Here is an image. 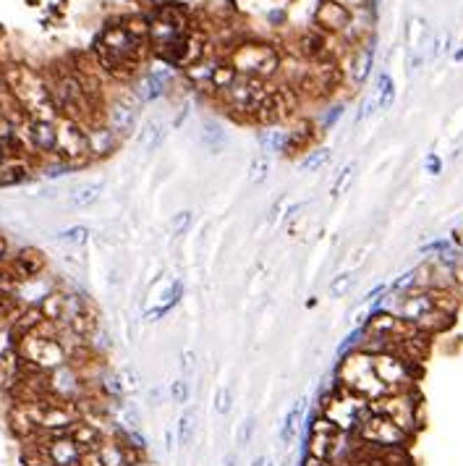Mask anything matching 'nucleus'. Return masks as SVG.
Wrapping results in <instances>:
<instances>
[{
    "mask_svg": "<svg viewBox=\"0 0 463 466\" xmlns=\"http://www.w3.org/2000/svg\"><path fill=\"white\" fill-rule=\"evenodd\" d=\"M336 383L348 388V390H354V393H359V396H364L366 401H377V398H382L390 393V390L382 385V380L377 377L372 354H369V351H361V348L345 351L343 359L338 362Z\"/></svg>",
    "mask_w": 463,
    "mask_h": 466,
    "instance_id": "obj_1",
    "label": "nucleus"
},
{
    "mask_svg": "<svg viewBox=\"0 0 463 466\" xmlns=\"http://www.w3.org/2000/svg\"><path fill=\"white\" fill-rule=\"evenodd\" d=\"M319 414L330 419L338 427V432L356 435L361 422L372 414V401H366L364 396H359V393L336 383L330 388V393L319 398Z\"/></svg>",
    "mask_w": 463,
    "mask_h": 466,
    "instance_id": "obj_2",
    "label": "nucleus"
},
{
    "mask_svg": "<svg viewBox=\"0 0 463 466\" xmlns=\"http://www.w3.org/2000/svg\"><path fill=\"white\" fill-rule=\"evenodd\" d=\"M372 411L390 417L398 427H403L408 435H416L422 427V401H419L416 388L377 398V401H372Z\"/></svg>",
    "mask_w": 463,
    "mask_h": 466,
    "instance_id": "obj_3",
    "label": "nucleus"
},
{
    "mask_svg": "<svg viewBox=\"0 0 463 466\" xmlns=\"http://www.w3.org/2000/svg\"><path fill=\"white\" fill-rule=\"evenodd\" d=\"M230 63L236 66L238 74L244 76H256V79H270L280 66L277 53L270 45L259 42H241L238 48L230 50Z\"/></svg>",
    "mask_w": 463,
    "mask_h": 466,
    "instance_id": "obj_4",
    "label": "nucleus"
},
{
    "mask_svg": "<svg viewBox=\"0 0 463 466\" xmlns=\"http://www.w3.org/2000/svg\"><path fill=\"white\" fill-rule=\"evenodd\" d=\"M356 437L361 443L377 448H408V443L414 440V435H408L403 427H398L390 417L372 411L369 417L361 422V427L356 430Z\"/></svg>",
    "mask_w": 463,
    "mask_h": 466,
    "instance_id": "obj_5",
    "label": "nucleus"
},
{
    "mask_svg": "<svg viewBox=\"0 0 463 466\" xmlns=\"http://www.w3.org/2000/svg\"><path fill=\"white\" fill-rule=\"evenodd\" d=\"M375 359V372L382 380V385L390 393H401V390H414L416 377H419V367L406 362L403 357H398L393 351H382V354H372Z\"/></svg>",
    "mask_w": 463,
    "mask_h": 466,
    "instance_id": "obj_6",
    "label": "nucleus"
},
{
    "mask_svg": "<svg viewBox=\"0 0 463 466\" xmlns=\"http://www.w3.org/2000/svg\"><path fill=\"white\" fill-rule=\"evenodd\" d=\"M21 357L37 369H55L66 362V348L60 346L58 336H45L32 330L21 338Z\"/></svg>",
    "mask_w": 463,
    "mask_h": 466,
    "instance_id": "obj_7",
    "label": "nucleus"
},
{
    "mask_svg": "<svg viewBox=\"0 0 463 466\" xmlns=\"http://www.w3.org/2000/svg\"><path fill=\"white\" fill-rule=\"evenodd\" d=\"M60 163L66 165H81L89 158V131L76 123V118L63 121L58 126V147H55Z\"/></svg>",
    "mask_w": 463,
    "mask_h": 466,
    "instance_id": "obj_8",
    "label": "nucleus"
},
{
    "mask_svg": "<svg viewBox=\"0 0 463 466\" xmlns=\"http://www.w3.org/2000/svg\"><path fill=\"white\" fill-rule=\"evenodd\" d=\"M315 24L322 32H330V34H340V32H348L351 24H354V11L348 8L340 0H322L315 11Z\"/></svg>",
    "mask_w": 463,
    "mask_h": 466,
    "instance_id": "obj_9",
    "label": "nucleus"
},
{
    "mask_svg": "<svg viewBox=\"0 0 463 466\" xmlns=\"http://www.w3.org/2000/svg\"><path fill=\"white\" fill-rule=\"evenodd\" d=\"M27 137H29V144L37 152H55V147H58V126H55V121L32 118L29 126H27Z\"/></svg>",
    "mask_w": 463,
    "mask_h": 466,
    "instance_id": "obj_10",
    "label": "nucleus"
},
{
    "mask_svg": "<svg viewBox=\"0 0 463 466\" xmlns=\"http://www.w3.org/2000/svg\"><path fill=\"white\" fill-rule=\"evenodd\" d=\"M170 69H155V71H147L144 76H141V81H139V90H137V97L141 100V102H149V100H158L163 92H165V87H168L170 81Z\"/></svg>",
    "mask_w": 463,
    "mask_h": 466,
    "instance_id": "obj_11",
    "label": "nucleus"
},
{
    "mask_svg": "<svg viewBox=\"0 0 463 466\" xmlns=\"http://www.w3.org/2000/svg\"><path fill=\"white\" fill-rule=\"evenodd\" d=\"M108 126L116 131L118 137H126L128 131L137 126V110H134V105H128V102H116V105L110 108Z\"/></svg>",
    "mask_w": 463,
    "mask_h": 466,
    "instance_id": "obj_12",
    "label": "nucleus"
},
{
    "mask_svg": "<svg viewBox=\"0 0 463 466\" xmlns=\"http://www.w3.org/2000/svg\"><path fill=\"white\" fill-rule=\"evenodd\" d=\"M118 144V134L110 129V126H95L89 131V155L92 158H102L110 155Z\"/></svg>",
    "mask_w": 463,
    "mask_h": 466,
    "instance_id": "obj_13",
    "label": "nucleus"
},
{
    "mask_svg": "<svg viewBox=\"0 0 463 466\" xmlns=\"http://www.w3.org/2000/svg\"><path fill=\"white\" fill-rule=\"evenodd\" d=\"M11 268L16 270V275H19L21 280H29V278H34L37 273H42V268H45V257H42L37 249H21L19 257L13 259Z\"/></svg>",
    "mask_w": 463,
    "mask_h": 466,
    "instance_id": "obj_14",
    "label": "nucleus"
},
{
    "mask_svg": "<svg viewBox=\"0 0 463 466\" xmlns=\"http://www.w3.org/2000/svg\"><path fill=\"white\" fill-rule=\"evenodd\" d=\"M238 74L236 66L230 63V60H217L215 66V74H212V81H209V87H212V92H217V95H223V92H228L233 84L238 81Z\"/></svg>",
    "mask_w": 463,
    "mask_h": 466,
    "instance_id": "obj_15",
    "label": "nucleus"
},
{
    "mask_svg": "<svg viewBox=\"0 0 463 466\" xmlns=\"http://www.w3.org/2000/svg\"><path fill=\"white\" fill-rule=\"evenodd\" d=\"M312 142H315V137H312V129H309V126H298V129L293 131H286L283 155H288V158L301 155V152H306V149L312 147Z\"/></svg>",
    "mask_w": 463,
    "mask_h": 466,
    "instance_id": "obj_16",
    "label": "nucleus"
},
{
    "mask_svg": "<svg viewBox=\"0 0 463 466\" xmlns=\"http://www.w3.org/2000/svg\"><path fill=\"white\" fill-rule=\"evenodd\" d=\"M202 142H205V147H207L212 155H217L220 149L226 147L228 137H226V129L220 126V121L207 118L202 123Z\"/></svg>",
    "mask_w": 463,
    "mask_h": 466,
    "instance_id": "obj_17",
    "label": "nucleus"
},
{
    "mask_svg": "<svg viewBox=\"0 0 463 466\" xmlns=\"http://www.w3.org/2000/svg\"><path fill=\"white\" fill-rule=\"evenodd\" d=\"M194 435H197V409L188 406L184 409V414L178 419V446L188 448L191 440H194Z\"/></svg>",
    "mask_w": 463,
    "mask_h": 466,
    "instance_id": "obj_18",
    "label": "nucleus"
},
{
    "mask_svg": "<svg viewBox=\"0 0 463 466\" xmlns=\"http://www.w3.org/2000/svg\"><path fill=\"white\" fill-rule=\"evenodd\" d=\"M372 63H375V48L364 45V48L359 50V55L354 60V69H351V76H354L356 84H364L369 71H372Z\"/></svg>",
    "mask_w": 463,
    "mask_h": 466,
    "instance_id": "obj_19",
    "label": "nucleus"
},
{
    "mask_svg": "<svg viewBox=\"0 0 463 466\" xmlns=\"http://www.w3.org/2000/svg\"><path fill=\"white\" fill-rule=\"evenodd\" d=\"M99 191H102V184H81L71 191V207H89V205H95L99 199Z\"/></svg>",
    "mask_w": 463,
    "mask_h": 466,
    "instance_id": "obj_20",
    "label": "nucleus"
},
{
    "mask_svg": "<svg viewBox=\"0 0 463 466\" xmlns=\"http://www.w3.org/2000/svg\"><path fill=\"white\" fill-rule=\"evenodd\" d=\"M215 66H217V60H199V63H194V66L186 69V79H191L197 87H205V84L212 81Z\"/></svg>",
    "mask_w": 463,
    "mask_h": 466,
    "instance_id": "obj_21",
    "label": "nucleus"
},
{
    "mask_svg": "<svg viewBox=\"0 0 463 466\" xmlns=\"http://www.w3.org/2000/svg\"><path fill=\"white\" fill-rule=\"evenodd\" d=\"M301 411H304V398H298L291 411L286 414V422H283V430H280V440H283V446H288L296 435V427H298V419H301Z\"/></svg>",
    "mask_w": 463,
    "mask_h": 466,
    "instance_id": "obj_22",
    "label": "nucleus"
},
{
    "mask_svg": "<svg viewBox=\"0 0 463 466\" xmlns=\"http://www.w3.org/2000/svg\"><path fill=\"white\" fill-rule=\"evenodd\" d=\"M160 137H163V131H160L158 121H149V123H144V126H141V131H139V137H137L139 149H144V152L155 149L160 144Z\"/></svg>",
    "mask_w": 463,
    "mask_h": 466,
    "instance_id": "obj_23",
    "label": "nucleus"
},
{
    "mask_svg": "<svg viewBox=\"0 0 463 466\" xmlns=\"http://www.w3.org/2000/svg\"><path fill=\"white\" fill-rule=\"evenodd\" d=\"M375 97H377V105H380V108H387V105H393V100H395V84H393V79H390L387 74H380V79H377Z\"/></svg>",
    "mask_w": 463,
    "mask_h": 466,
    "instance_id": "obj_24",
    "label": "nucleus"
},
{
    "mask_svg": "<svg viewBox=\"0 0 463 466\" xmlns=\"http://www.w3.org/2000/svg\"><path fill=\"white\" fill-rule=\"evenodd\" d=\"M267 173H270V158L267 155H256L251 160V168H249V186H256V184H262L267 179Z\"/></svg>",
    "mask_w": 463,
    "mask_h": 466,
    "instance_id": "obj_25",
    "label": "nucleus"
},
{
    "mask_svg": "<svg viewBox=\"0 0 463 466\" xmlns=\"http://www.w3.org/2000/svg\"><path fill=\"white\" fill-rule=\"evenodd\" d=\"M354 286V275L351 273H340L336 278H330V286H327V294L333 299H343L348 291Z\"/></svg>",
    "mask_w": 463,
    "mask_h": 466,
    "instance_id": "obj_26",
    "label": "nucleus"
},
{
    "mask_svg": "<svg viewBox=\"0 0 463 466\" xmlns=\"http://www.w3.org/2000/svg\"><path fill=\"white\" fill-rule=\"evenodd\" d=\"M327 158H330V149H312V152H306L298 165L301 170H319L327 163Z\"/></svg>",
    "mask_w": 463,
    "mask_h": 466,
    "instance_id": "obj_27",
    "label": "nucleus"
},
{
    "mask_svg": "<svg viewBox=\"0 0 463 466\" xmlns=\"http://www.w3.org/2000/svg\"><path fill=\"white\" fill-rule=\"evenodd\" d=\"M351 179H354V165H345V168L338 170L336 181H333V189H330V197H340L345 191V186L351 184Z\"/></svg>",
    "mask_w": 463,
    "mask_h": 466,
    "instance_id": "obj_28",
    "label": "nucleus"
},
{
    "mask_svg": "<svg viewBox=\"0 0 463 466\" xmlns=\"http://www.w3.org/2000/svg\"><path fill=\"white\" fill-rule=\"evenodd\" d=\"M429 45H432V53H429V55H432V58H440L443 53H448V50H450V32H448V29L437 32Z\"/></svg>",
    "mask_w": 463,
    "mask_h": 466,
    "instance_id": "obj_29",
    "label": "nucleus"
},
{
    "mask_svg": "<svg viewBox=\"0 0 463 466\" xmlns=\"http://www.w3.org/2000/svg\"><path fill=\"white\" fill-rule=\"evenodd\" d=\"M87 236H89V231L84 228V226H74V228L60 231V233H58L60 241H69V244H84V241H87Z\"/></svg>",
    "mask_w": 463,
    "mask_h": 466,
    "instance_id": "obj_30",
    "label": "nucleus"
},
{
    "mask_svg": "<svg viewBox=\"0 0 463 466\" xmlns=\"http://www.w3.org/2000/svg\"><path fill=\"white\" fill-rule=\"evenodd\" d=\"M118 383H120V390H123V393H134V390L139 388V375L131 367H126L123 372H120Z\"/></svg>",
    "mask_w": 463,
    "mask_h": 466,
    "instance_id": "obj_31",
    "label": "nucleus"
},
{
    "mask_svg": "<svg viewBox=\"0 0 463 466\" xmlns=\"http://www.w3.org/2000/svg\"><path fill=\"white\" fill-rule=\"evenodd\" d=\"M215 411H217V414H223V417H226L228 411H230V390H228V388H217V393H215Z\"/></svg>",
    "mask_w": 463,
    "mask_h": 466,
    "instance_id": "obj_32",
    "label": "nucleus"
},
{
    "mask_svg": "<svg viewBox=\"0 0 463 466\" xmlns=\"http://www.w3.org/2000/svg\"><path fill=\"white\" fill-rule=\"evenodd\" d=\"M170 396H173V401L176 404H186L188 401V380H176L173 385H170Z\"/></svg>",
    "mask_w": 463,
    "mask_h": 466,
    "instance_id": "obj_33",
    "label": "nucleus"
},
{
    "mask_svg": "<svg viewBox=\"0 0 463 466\" xmlns=\"http://www.w3.org/2000/svg\"><path fill=\"white\" fill-rule=\"evenodd\" d=\"M194 369H197V354L194 351H184L181 354V372H184V380L194 375Z\"/></svg>",
    "mask_w": 463,
    "mask_h": 466,
    "instance_id": "obj_34",
    "label": "nucleus"
},
{
    "mask_svg": "<svg viewBox=\"0 0 463 466\" xmlns=\"http://www.w3.org/2000/svg\"><path fill=\"white\" fill-rule=\"evenodd\" d=\"M251 432H254V417L244 419V427H241L238 443H241V446H249V440H251Z\"/></svg>",
    "mask_w": 463,
    "mask_h": 466,
    "instance_id": "obj_35",
    "label": "nucleus"
},
{
    "mask_svg": "<svg viewBox=\"0 0 463 466\" xmlns=\"http://www.w3.org/2000/svg\"><path fill=\"white\" fill-rule=\"evenodd\" d=\"M188 223H191V212H178L176 220H173V233H181V231H186Z\"/></svg>",
    "mask_w": 463,
    "mask_h": 466,
    "instance_id": "obj_36",
    "label": "nucleus"
},
{
    "mask_svg": "<svg viewBox=\"0 0 463 466\" xmlns=\"http://www.w3.org/2000/svg\"><path fill=\"white\" fill-rule=\"evenodd\" d=\"M375 108H380V105H377V97H366L364 105H361V113H359V118H366L369 113H375Z\"/></svg>",
    "mask_w": 463,
    "mask_h": 466,
    "instance_id": "obj_37",
    "label": "nucleus"
},
{
    "mask_svg": "<svg viewBox=\"0 0 463 466\" xmlns=\"http://www.w3.org/2000/svg\"><path fill=\"white\" fill-rule=\"evenodd\" d=\"M301 466H333L330 461H325V458H317V456H309V453H304V461H301Z\"/></svg>",
    "mask_w": 463,
    "mask_h": 466,
    "instance_id": "obj_38",
    "label": "nucleus"
},
{
    "mask_svg": "<svg viewBox=\"0 0 463 466\" xmlns=\"http://www.w3.org/2000/svg\"><path fill=\"white\" fill-rule=\"evenodd\" d=\"M440 168H443V165H440V160L434 158V155H429V158H427V170L437 176V173H440Z\"/></svg>",
    "mask_w": 463,
    "mask_h": 466,
    "instance_id": "obj_39",
    "label": "nucleus"
},
{
    "mask_svg": "<svg viewBox=\"0 0 463 466\" xmlns=\"http://www.w3.org/2000/svg\"><path fill=\"white\" fill-rule=\"evenodd\" d=\"M304 210V202H296V205H291V207L286 210V220H293L296 212H301Z\"/></svg>",
    "mask_w": 463,
    "mask_h": 466,
    "instance_id": "obj_40",
    "label": "nucleus"
},
{
    "mask_svg": "<svg viewBox=\"0 0 463 466\" xmlns=\"http://www.w3.org/2000/svg\"><path fill=\"white\" fill-rule=\"evenodd\" d=\"M8 158H11V155H8V149H6V147H3V144H0V168H3V165H6V163H8Z\"/></svg>",
    "mask_w": 463,
    "mask_h": 466,
    "instance_id": "obj_41",
    "label": "nucleus"
},
{
    "mask_svg": "<svg viewBox=\"0 0 463 466\" xmlns=\"http://www.w3.org/2000/svg\"><path fill=\"white\" fill-rule=\"evenodd\" d=\"M165 440H168V446H165V448H168V451H173V448H176V435H173L170 430L165 432Z\"/></svg>",
    "mask_w": 463,
    "mask_h": 466,
    "instance_id": "obj_42",
    "label": "nucleus"
},
{
    "mask_svg": "<svg viewBox=\"0 0 463 466\" xmlns=\"http://www.w3.org/2000/svg\"><path fill=\"white\" fill-rule=\"evenodd\" d=\"M236 464H238L236 453H228V456H226V466H236Z\"/></svg>",
    "mask_w": 463,
    "mask_h": 466,
    "instance_id": "obj_43",
    "label": "nucleus"
},
{
    "mask_svg": "<svg viewBox=\"0 0 463 466\" xmlns=\"http://www.w3.org/2000/svg\"><path fill=\"white\" fill-rule=\"evenodd\" d=\"M251 466H270V461H267L265 456H259V458H254V464Z\"/></svg>",
    "mask_w": 463,
    "mask_h": 466,
    "instance_id": "obj_44",
    "label": "nucleus"
},
{
    "mask_svg": "<svg viewBox=\"0 0 463 466\" xmlns=\"http://www.w3.org/2000/svg\"><path fill=\"white\" fill-rule=\"evenodd\" d=\"M453 60H458V63H461V60H463V48L458 50V53H455V55H453Z\"/></svg>",
    "mask_w": 463,
    "mask_h": 466,
    "instance_id": "obj_45",
    "label": "nucleus"
}]
</instances>
